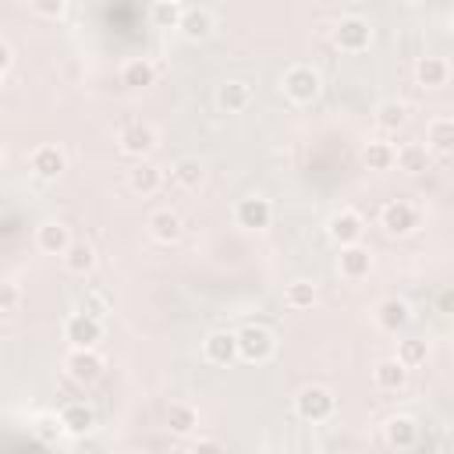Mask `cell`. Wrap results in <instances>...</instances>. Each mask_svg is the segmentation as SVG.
Returning <instances> with one entry per match:
<instances>
[{
    "label": "cell",
    "mask_w": 454,
    "mask_h": 454,
    "mask_svg": "<svg viewBox=\"0 0 454 454\" xmlns=\"http://www.w3.org/2000/svg\"><path fill=\"white\" fill-rule=\"evenodd\" d=\"M294 415L309 426H319V422H330L337 415V397L330 387L323 383H305L298 394H294Z\"/></svg>",
    "instance_id": "1"
},
{
    "label": "cell",
    "mask_w": 454,
    "mask_h": 454,
    "mask_svg": "<svg viewBox=\"0 0 454 454\" xmlns=\"http://www.w3.org/2000/svg\"><path fill=\"white\" fill-rule=\"evenodd\" d=\"M277 355V333L262 323H245L238 326V362L262 365Z\"/></svg>",
    "instance_id": "2"
},
{
    "label": "cell",
    "mask_w": 454,
    "mask_h": 454,
    "mask_svg": "<svg viewBox=\"0 0 454 454\" xmlns=\"http://www.w3.org/2000/svg\"><path fill=\"white\" fill-rule=\"evenodd\" d=\"M280 89H284V96H287L294 106H309V103L319 99L323 78H319V71L309 67V64H291V67L284 71V78H280Z\"/></svg>",
    "instance_id": "3"
},
{
    "label": "cell",
    "mask_w": 454,
    "mask_h": 454,
    "mask_svg": "<svg viewBox=\"0 0 454 454\" xmlns=\"http://www.w3.org/2000/svg\"><path fill=\"white\" fill-rule=\"evenodd\" d=\"M372 25H369V18H362V14H344L337 25H333V46L340 50V53H365L369 46H372Z\"/></svg>",
    "instance_id": "4"
},
{
    "label": "cell",
    "mask_w": 454,
    "mask_h": 454,
    "mask_svg": "<svg viewBox=\"0 0 454 454\" xmlns=\"http://www.w3.org/2000/svg\"><path fill=\"white\" fill-rule=\"evenodd\" d=\"M419 223H422V213H419V206L408 202V199H390V202H383V209H380V227H383L390 238H408V234L419 231Z\"/></svg>",
    "instance_id": "5"
},
{
    "label": "cell",
    "mask_w": 454,
    "mask_h": 454,
    "mask_svg": "<svg viewBox=\"0 0 454 454\" xmlns=\"http://www.w3.org/2000/svg\"><path fill=\"white\" fill-rule=\"evenodd\" d=\"M362 234H365V220H362L358 209L340 206V209H333V213L326 216V238H330L337 248H340V245H355V241H362Z\"/></svg>",
    "instance_id": "6"
},
{
    "label": "cell",
    "mask_w": 454,
    "mask_h": 454,
    "mask_svg": "<svg viewBox=\"0 0 454 454\" xmlns=\"http://www.w3.org/2000/svg\"><path fill=\"white\" fill-rule=\"evenodd\" d=\"M64 340L71 348H96L103 340V319L92 316V312H82L74 309L67 319H64Z\"/></svg>",
    "instance_id": "7"
},
{
    "label": "cell",
    "mask_w": 454,
    "mask_h": 454,
    "mask_svg": "<svg viewBox=\"0 0 454 454\" xmlns=\"http://www.w3.org/2000/svg\"><path fill=\"white\" fill-rule=\"evenodd\" d=\"M234 223L245 227V231H266L273 223V202L266 195H259V192L238 199L234 202Z\"/></svg>",
    "instance_id": "8"
},
{
    "label": "cell",
    "mask_w": 454,
    "mask_h": 454,
    "mask_svg": "<svg viewBox=\"0 0 454 454\" xmlns=\"http://www.w3.org/2000/svg\"><path fill=\"white\" fill-rule=\"evenodd\" d=\"M202 358L216 369H227L238 362V330H209L202 337Z\"/></svg>",
    "instance_id": "9"
},
{
    "label": "cell",
    "mask_w": 454,
    "mask_h": 454,
    "mask_svg": "<svg viewBox=\"0 0 454 454\" xmlns=\"http://www.w3.org/2000/svg\"><path fill=\"white\" fill-rule=\"evenodd\" d=\"M64 369H67V376H71L74 383L89 387V383H96V380L103 376L106 362H103V355H99L96 348H71V355L64 358Z\"/></svg>",
    "instance_id": "10"
},
{
    "label": "cell",
    "mask_w": 454,
    "mask_h": 454,
    "mask_svg": "<svg viewBox=\"0 0 454 454\" xmlns=\"http://www.w3.org/2000/svg\"><path fill=\"white\" fill-rule=\"evenodd\" d=\"M383 440H387V447H394V450H411V447H419V440H422V426H419L415 415L397 411V415H390V419L383 422Z\"/></svg>",
    "instance_id": "11"
},
{
    "label": "cell",
    "mask_w": 454,
    "mask_h": 454,
    "mask_svg": "<svg viewBox=\"0 0 454 454\" xmlns=\"http://www.w3.org/2000/svg\"><path fill=\"white\" fill-rule=\"evenodd\" d=\"M156 142H160L156 128H153V124H142V121L128 124V128L117 135V149H121L124 156H131V160H145V156L156 149Z\"/></svg>",
    "instance_id": "12"
},
{
    "label": "cell",
    "mask_w": 454,
    "mask_h": 454,
    "mask_svg": "<svg viewBox=\"0 0 454 454\" xmlns=\"http://www.w3.org/2000/svg\"><path fill=\"white\" fill-rule=\"evenodd\" d=\"M145 231H149V238H153L156 245H177V241H181V234H184V220H181V213H177V209L160 206V209H153V213H149Z\"/></svg>",
    "instance_id": "13"
},
{
    "label": "cell",
    "mask_w": 454,
    "mask_h": 454,
    "mask_svg": "<svg viewBox=\"0 0 454 454\" xmlns=\"http://www.w3.org/2000/svg\"><path fill=\"white\" fill-rule=\"evenodd\" d=\"M28 170L39 177V181H57L64 170H67V156H64V149L60 145H35L32 153H28Z\"/></svg>",
    "instance_id": "14"
},
{
    "label": "cell",
    "mask_w": 454,
    "mask_h": 454,
    "mask_svg": "<svg viewBox=\"0 0 454 454\" xmlns=\"http://www.w3.org/2000/svg\"><path fill=\"white\" fill-rule=\"evenodd\" d=\"M337 273H340L344 280H362V277H369V273H372V252H369L362 241L340 245V248H337Z\"/></svg>",
    "instance_id": "15"
},
{
    "label": "cell",
    "mask_w": 454,
    "mask_h": 454,
    "mask_svg": "<svg viewBox=\"0 0 454 454\" xmlns=\"http://www.w3.org/2000/svg\"><path fill=\"white\" fill-rule=\"evenodd\" d=\"M411 301L408 298H401V294H390V298H383L380 305H376V326L380 330H387V333H397V330H404L408 323H411Z\"/></svg>",
    "instance_id": "16"
},
{
    "label": "cell",
    "mask_w": 454,
    "mask_h": 454,
    "mask_svg": "<svg viewBox=\"0 0 454 454\" xmlns=\"http://www.w3.org/2000/svg\"><path fill=\"white\" fill-rule=\"evenodd\" d=\"M60 419H64V429H67L71 440H85L96 429V422H99L96 419V408L89 401H67L60 408Z\"/></svg>",
    "instance_id": "17"
},
{
    "label": "cell",
    "mask_w": 454,
    "mask_h": 454,
    "mask_svg": "<svg viewBox=\"0 0 454 454\" xmlns=\"http://www.w3.org/2000/svg\"><path fill=\"white\" fill-rule=\"evenodd\" d=\"M213 28H216V18L206 7H184V18L177 25V35L184 43H206L213 35Z\"/></svg>",
    "instance_id": "18"
},
{
    "label": "cell",
    "mask_w": 454,
    "mask_h": 454,
    "mask_svg": "<svg viewBox=\"0 0 454 454\" xmlns=\"http://www.w3.org/2000/svg\"><path fill=\"white\" fill-rule=\"evenodd\" d=\"M71 241H74V238H71V227L60 223V220H43V223L35 227V248L46 252V255H64Z\"/></svg>",
    "instance_id": "19"
},
{
    "label": "cell",
    "mask_w": 454,
    "mask_h": 454,
    "mask_svg": "<svg viewBox=\"0 0 454 454\" xmlns=\"http://www.w3.org/2000/svg\"><path fill=\"white\" fill-rule=\"evenodd\" d=\"M408 365L397 358V355H390V358H380L376 365H372V383L380 387V390H387V394H397V390H404L408 387Z\"/></svg>",
    "instance_id": "20"
},
{
    "label": "cell",
    "mask_w": 454,
    "mask_h": 454,
    "mask_svg": "<svg viewBox=\"0 0 454 454\" xmlns=\"http://www.w3.org/2000/svg\"><path fill=\"white\" fill-rule=\"evenodd\" d=\"M128 188L135 192V195H156L160 188H163V170L156 167V163H149V160H135L131 167H128Z\"/></svg>",
    "instance_id": "21"
},
{
    "label": "cell",
    "mask_w": 454,
    "mask_h": 454,
    "mask_svg": "<svg viewBox=\"0 0 454 454\" xmlns=\"http://www.w3.org/2000/svg\"><path fill=\"white\" fill-rule=\"evenodd\" d=\"M252 85L248 82H241V78H231V82H223L220 89H216V106L223 110V114H241V110H248L252 106Z\"/></svg>",
    "instance_id": "22"
},
{
    "label": "cell",
    "mask_w": 454,
    "mask_h": 454,
    "mask_svg": "<svg viewBox=\"0 0 454 454\" xmlns=\"http://www.w3.org/2000/svg\"><path fill=\"white\" fill-rule=\"evenodd\" d=\"M415 82H419L422 89H443V85L450 82V64H447L443 57H436V53H426V57H419V64H415Z\"/></svg>",
    "instance_id": "23"
},
{
    "label": "cell",
    "mask_w": 454,
    "mask_h": 454,
    "mask_svg": "<svg viewBox=\"0 0 454 454\" xmlns=\"http://www.w3.org/2000/svg\"><path fill=\"white\" fill-rule=\"evenodd\" d=\"M319 301V284L309 280V277H294L287 287H284V305L294 309V312H305Z\"/></svg>",
    "instance_id": "24"
},
{
    "label": "cell",
    "mask_w": 454,
    "mask_h": 454,
    "mask_svg": "<svg viewBox=\"0 0 454 454\" xmlns=\"http://www.w3.org/2000/svg\"><path fill=\"white\" fill-rule=\"evenodd\" d=\"M426 149L440 156L454 153V117H433L426 124Z\"/></svg>",
    "instance_id": "25"
},
{
    "label": "cell",
    "mask_w": 454,
    "mask_h": 454,
    "mask_svg": "<svg viewBox=\"0 0 454 454\" xmlns=\"http://www.w3.org/2000/svg\"><path fill=\"white\" fill-rule=\"evenodd\" d=\"M156 82V64L149 57H131L121 64V85L128 89H149Z\"/></svg>",
    "instance_id": "26"
},
{
    "label": "cell",
    "mask_w": 454,
    "mask_h": 454,
    "mask_svg": "<svg viewBox=\"0 0 454 454\" xmlns=\"http://www.w3.org/2000/svg\"><path fill=\"white\" fill-rule=\"evenodd\" d=\"M60 262H64V270H67V273L85 277V273H92V270H96V248H92L89 241H71V245H67V252L60 255Z\"/></svg>",
    "instance_id": "27"
},
{
    "label": "cell",
    "mask_w": 454,
    "mask_h": 454,
    "mask_svg": "<svg viewBox=\"0 0 454 454\" xmlns=\"http://www.w3.org/2000/svg\"><path fill=\"white\" fill-rule=\"evenodd\" d=\"M167 429H170L174 436H192V433L199 429V408L188 404V401H174V404L167 408Z\"/></svg>",
    "instance_id": "28"
},
{
    "label": "cell",
    "mask_w": 454,
    "mask_h": 454,
    "mask_svg": "<svg viewBox=\"0 0 454 454\" xmlns=\"http://www.w3.org/2000/svg\"><path fill=\"white\" fill-rule=\"evenodd\" d=\"M28 433L39 440V443H46V447H53L60 436H67V429H64V419H60V411H39L32 422H28Z\"/></svg>",
    "instance_id": "29"
},
{
    "label": "cell",
    "mask_w": 454,
    "mask_h": 454,
    "mask_svg": "<svg viewBox=\"0 0 454 454\" xmlns=\"http://www.w3.org/2000/svg\"><path fill=\"white\" fill-rule=\"evenodd\" d=\"M376 124H380L383 131H401V128L408 124V103L397 99V96L380 99V103H376Z\"/></svg>",
    "instance_id": "30"
},
{
    "label": "cell",
    "mask_w": 454,
    "mask_h": 454,
    "mask_svg": "<svg viewBox=\"0 0 454 454\" xmlns=\"http://www.w3.org/2000/svg\"><path fill=\"white\" fill-rule=\"evenodd\" d=\"M181 18H184V4L181 0H153V7H149V21L160 32H170V28L177 32Z\"/></svg>",
    "instance_id": "31"
},
{
    "label": "cell",
    "mask_w": 454,
    "mask_h": 454,
    "mask_svg": "<svg viewBox=\"0 0 454 454\" xmlns=\"http://www.w3.org/2000/svg\"><path fill=\"white\" fill-rule=\"evenodd\" d=\"M362 163L369 170H390L397 163V149L390 142H380V138H369L365 149H362Z\"/></svg>",
    "instance_id": "32"
},
{
    "label": "cell",
    "mask_w": 454,
    "mask_h": 454,
    "mask_svg": "<svg viewBox=\"0 0 454 454\" xmlns=\"http://www.w3.org/2000/svg\"><path fill=\"white\" fill-rule=\"evenodd\" d=\"M397 170H404V174H422L426 167H429V149H426V142H404L401 149H397V163H394Z\"/></svg>",
    "instance_id": "33"
},
{
    "label": "cell",
    "mask_w": 454,
    "mask_h": 454,
    "mask_svg": "<svg viewBox=\"0 0 454 454\" xmlns=\"http://www.w3.org/2000/svg\"><path fill=\"white\" fill-rule=\"evenodd\" d=\"M170 177H174L181 188H199L202 177H206V167H202L199 160H192V156H181V160L170 167Z\"/></svg>",
    "instance_id": "34"
},
{
    "label": "cell",
    "mask_w": 454,
    "mask_h": 454,
    "mask_svg": "<svg viewBox=\"0 0 454 454\" xmlns=\"http://www.w3.org/2000/svg\"><path fill=\"white\" fill-rule=\"evenodd\" d=\"M397 358H401L408 369L426 365V358H429V340H426V337H404V340L397 344Z\"/></svg>",
    "instance_id": "35"
},
{
    "label": "cell",
    "mask_w": 454,
    "mask_h": 454,
    "mask_svg": "<svg viewBox=\"0 0 454 454\" xmlns=\"http://www.w3.org/2000/svg\"><path fill=\"white\" fill-rule=\"evenodd\" d=\"M18 305H21V287H18L14 280H7V284L0 287V312H4V316H14Z\"/></svg>",
    "instance_id": "36"
},
{
    "label": "cell",
    "mask_w": 454,
    "mask_h": 454,
    "mask_svg": "<svg viewBox=\"0 0 454 454\" xmlns=\"http://www.w3.org/2000/svg\"><path fill=\"white\" fill-rule=\"evenodd\" d=\"M78 309H82V312H92V316L103 319V316L110 312V301H106V294H99V291H85L82 301H78Z\"/></svg>",
    "instance_id": "37"
},
{
    "label": "cell",
    "mask_w": 454,
    "mask_h": 454,
    "mask_svg": "<svg viewBox=\"0 0 454 454\" xmlns=\"http://www.w3.org/2000/svg\"><path fill=\"white\" fill-rule=\"evenodd\" d=\"M28 4H32V11L43 14V18H60L64 7H67V0H28Z\"/></svg>",
    "instance_id": "38"
},
{
    "label": "cell",
    "mask_w": 454,
    "mask_h": 454,
    "mask_svg": "<svg viewBox=\"0 0 454 454\" xmlns=\"http://www.w3.org/2000/svg\"><path fill=\"white\" fill-rule=\"evenodd\" d=\"M14 71V46L11 39H0V82H7Z\"/></svg>",
    "instance_id": "39"
},
{
    "label": "cell",
    "mask_w": 454,
    "mask_h": 454,
    "mask_svg": "<svg viewBox=\"0 0 454 454\" xmlns=\"http://www.w3.org/2000/svg\"><path fill=\"white\" fill-rule=\"evenodd\" d=\"M440 309H443V312H454V287H447V291L440 294Z\"/></svg>",
    "instance_id": "40"
},
{
    "label": "cell",
    "mask_w": 454,
    "mask_h": 454,
    "mask_svg": "<svg viewBox=\"0 0 454 454\" xmlns=\"http://www.w3.org/2000/svg\"><path fill=\"white\" fill-rule=\"evenodd\" d=\"M195 450H220V440H195Z\"/></svg>",
    "instance_id": "41"
},
{
    "label": "cell",
    "mask_w": 454,
    "mask_h": 454,
    "mask_svg": "<svg viewBox=\"0 0 454 454\" xmlns=\"http://www.w3.org/2000/svg\"><path fill=\"white\" fill-rule=\"evenodd\" d=\"M450 32H454V11H450Z\"/></svg>",
    "instance_id": "42"
},
{
    "label": "cell",
    "mask_w": 454,
    "mask_h": 454,
    "mask_svg": "<svg viewBox=\"0 0 454 454\" xmlns=\"http://www.w3.org/2000/svg\"><path fill=\"white\" fill-rule=\"evenodd\" d=\"M404 4H422V0H404Z\"/></svg>",
    "instance_id": "43"
}]
</instances>
